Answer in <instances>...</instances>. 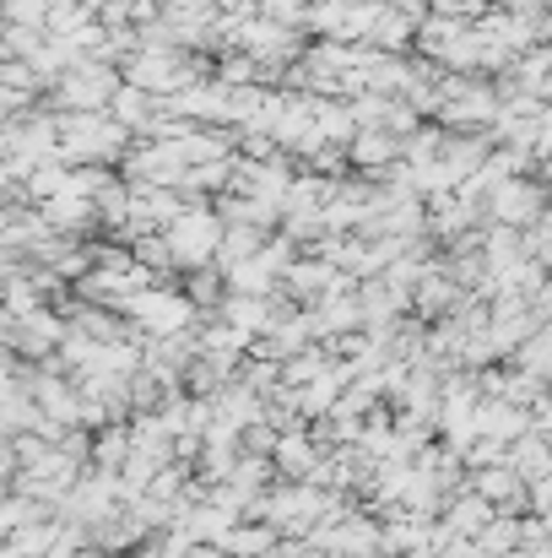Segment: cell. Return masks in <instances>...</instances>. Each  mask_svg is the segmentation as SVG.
<instances>
[{"label":"cell","instance_id":"cell-6","mask_svg":"<svg viewBox=\"0 0 552 558\" xmlns=\"http://www.w3.org/2000/svg\"><path fill=\"white\" fill-rule=\"evenodd\" d=\"M471 494H482L499 515H515L520 505H531V483L510 466V461H499V466H477V477L466 483Z\"/></svg>","mask_w":552,"mask_h":558},{"label":"cell","instance_id":"cell-9","mask_svg":"<svg viewBox=\"0 0 552 558\" xmlns=\"http://www.w3.org/2000/svg\"><path fill=\"white\" fill-rule=\"evenodd\" d=\"M347 158L358 163V169H390V163H401L406 158V142L395 136V131H358L353 136V147H347Z\"/></svg>","mask_w":552,"mask_h":558},{"label":"cell","instance_id":"cell-13","mask_svg":"<svg viewBox=\"0 0 552 558\" xmlns=\"http://www.w3.org/2000/svg\"><path fill=\"white\" fill-rule=\"evenodd\" d=\"M49 0H5V27H38L49 33Z\"/></svg>","mask_w":552,"mask_h":558},{"label":"cell","instance_id":"cell-10","mask_svg":"<svg viewBox=\"0 0 552 558\" xmlns=\"http://www.w3.org/2000/svg\"><path fill=\"white\" fill-rule=\"evenodd\" d=\"M217 548H222L228 558H271L277 548H282V537H277V526H266V521H260V526H244V521H238Z\"/></svg>","mask_w":552,"mask_h":558},{"label":"cell","instance_id":"cell-5","mask_svg":"<svg viewBox=\"0 0 552 558\" xmlns=\"http://www.w3.org/2000/svg\"><path fill=\"white\" fill-rule=\"evenodd\" d=\"M548 211V185H537V180H510V185H499L488 195V222L493 228H537Z\"/></svg>","mask_w":552,"mask_h":558},{"label":"cell","instance_id":"cell-15","mask_svg":"<svg viewBox=\"0 0 552 558\" xmlns=\"http://www.w3.org/2000/svg\"><path fill=\"white\" fill-rule=\"evenodd\" d=\"M271 558H331V554H326L320 543H304V537H282V548H277Z\"/></svg>","mask_w":552,"mask_h":558},{"label":"cell","instance_id":"cell-8","mask_svg":"<svg viewBox=\"0 0 552 558\" xmlns=\"http://www.w3.org/2000/svg\"><path fill=\"white\" fill-rule=\"evenodd\" d=\"M493 521H499V510H493L482 494H471V488H466V494H455V499L444 505V526H450L455 537H471V543H477Z\"/></svg>","mask_w":552,"mask_h":558},{"label":"cell","instance_id":"cell-14","mask_svg":"<svg viewBox=\"0 0 552 558\" xmlns=\"http://www.w3.org/2000/svg\"><path fill=\"white\" fill-rule=\"evenodd\" d=\"M44 44H49V33H38V27H5V60H33Z\"/></svg>","mask_w":552,"mask_h":558},{"label":"cell","instance_id":"cell-11","mask_svg":"<svg viewBox=\"0 0 552 558\" xmlns=\"http://www.w3.org/2000/svg\"><path fill=\"white\" fill-rule=\"evenodd\" d=\"M477 543H482V554H488V558L526 554V548H520V521H515V515H499V521H493V526H488Z\"/></svg>","mask_w":552,"mask_h":558},{"label":"cell","instance_id":"cell-3","mask_svg":"<svg viewBox=\"0 0 552 558\" xmlns=\"http://www.w3.org/2000/svg\"><path fill=\"white\" fill-rule=\"evenodd\" d=\"M125 320H131L136 331H147V342H158V337H184V331H195L206 315L189 304V293L147 288V293H136V299L125 304Z\"/></svg>","mask_w":552,"mask_h":558},{"label":"cell","instance_id":"cell-1","mask_svg":"<svg viewBox=\"0 0 552 558\" xmlns=\"http://www.w3.org/2000/svg\"><path fill=\"white\" fill-rule=\"evenodd\" d=\"M136 147V136L114 120V114H60V158L71 169H103V163H125Z\"/></svg>","mask_w":552,"mask_h":558},{"label":"cell","instance_id":"cell-7","mask_svg":"<svg viewBox=\"0 0 552 558\" xmlns=\"http://www.w3.org/2000/svg\"><path fill=\"white\" fill-rule=\"evenodd\" d=\"M406 44H417V22H412L401 5L379 0V16H373V27H368V49H379V54H401Z\"/></svg>","mask_w":552,"mask_h":558},{"label":"cell","instance_id":"cell-12","mask_svg":"<svg viewBox=\"0 0 552 558\" xmlns=\"http://www.w3.org/2000/svg\"><path fill=\"white\" fill-rule=\"evenodd\" d=\"M131 255H136V260H142L152 277H158L163 266H180V260H174V244H169V233H147V239H136V244H131Z\"/></svg>","mask_w":552,"mask_h":558},{"label":"cell","instance_id":"cell-2","mask_svg":"<svg viewBox=\"0 0 552 558\" xmlns=\"http://www.w3.org/2000/svg\"><path fill=\"white\" fill-rule=\"evenodd\" d=\"M120 87H125V71H114V65H103V60H76V65L49 87V104H54L60 114H109L114 98H120Z\"/></svg>","mask_w":552,"mask_h":558},{"label":"cell","instance_id":"cell-16","mask_svg":"<svg viewBox=\"0 0 552 558\" xmlns=\"http://www.w3.org/2000/svg\"><path fill=\"white\" fill-rule=\"evenodd\" d=\"M531 510H537L542 521H552V472H548V477H537V483H531Z\"/></svg>","mask_w":552,"mask_h":558},{"label":"cell","instance_id":"cell-4","mask_svg":"<svg viewBox=\"0 0 552 558\" xmlns=\"http://www.w3.org/2000/svg\"><path fill=\"white\" fill-rule=\"evenodd\" d=\"M222 233L228 222L211 211V206H189L180 222L169 228V244H174V260L200 271V266H217V250H222Z\"/></svg>","mask_w":552,"mask_h":558}]
</instances>
